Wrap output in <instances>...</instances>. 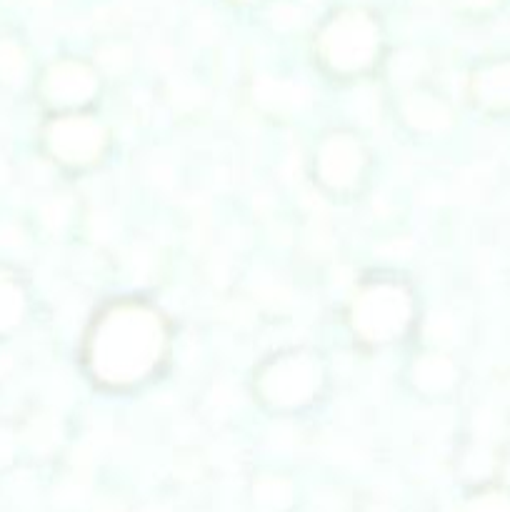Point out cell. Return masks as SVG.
Here are the masks:
<instances>
[{
	"instance_id": "obj_21",
	"label": "cell",
	"mask_w": 510,
	"mask_h": 512,
	"mask_svg": "<svg viewBox=\"0 0 510 512\" xmlns=\"http://www.w3.org/2000/svg\"><path fill=\"white\" fill-rule=\"evenodd\" d=\"M8 455H10V443L5 438H0V463L8 460Z\"/></svg>"
},
{
	"instance_id": "obj_11",
	"label": "cell",
	"mask_w": 510,
	"mask_h": 512,
	"mask_svg": "<svg viewBox=\"0 0 510 512\" xmlns=\"http://www.w3.org/2000/svg\"><path fill=\"white\" fill-rule=\"evenodd\" d=\"M255 100L270 113H290L305 103V90L293 83H280V80L263 78L255 85Z\"/></svg>"
},
{
	"instance_id": "obj_15",
	"label": "cell",
	"mask_w": 510,
	"mask_h": 512,
	"mask_svg": "<svg viewBox=\"0 0 510 512\" xmlns=\"http://www.w3.org/2000/svg\"><path fill=\"white\" fill-rule=\"evenodd\" d=\"M465 512H510V490L488 488L468 500Z\"/></svg>"
},
{
	"instance_id": "obj_12",
	"label": "cell",
	"mask_w": 510,
	"mask_h": 512,
	"mask_svg": "<svg viewBox=\"0 0 510 512\" xmlns=\"http://www.w3.org/2000/svg\"><path fill=\"white\" fill-rule=\"evenodd\" d=\"M255 505L265 512H280L293 500V488L283 478H263L255 483Z\"/></svg>"
},
{
	"instance_id": "obj_6",
	"label": "cell",
	"mask_w": 510,
	"mask_h": 512,
	"mask_svg": "<svg viewBox=\"0 0 510 512\" xmlns=\"http://www.w3.org/2000/svg\"><path fill=\"white\" fill-rule=\"evenodd\" d=\"M365 153L363 145L348 133H338L325 138L318 153V173L320 180L330 190H348L358 183L363 173Z\"/></svg>"
},
{
	"instance_id": "obj_4",
	"label": "cell",
	"mask_w": 510,
	"mask_h": 512,
	"mask_svg": "<svg viewBox=\"0 0 510 512\" xmlns=\"http://www.w3.org/2000/svg\"><path fill=\"white\" fill-rule=\"evenodd\" d=\"M320 368L308 355H285L260 375V395L278 408L303 405L318 393Z\"/></svg>"
},
{
	"instance_id": "obj_1",
	"label": "cell",
	"mask_w": 510,
	"mask_h": 512,
	"mask_svg": "<svg viewBox=\"0 0 510 512\" xmlns=\"http://www.w3.org/2000/svg\"><path fill=\"white\" fill-rule=\"evenodd\" d=\"M163 350L165 328L158 313L125 303L108 310L95 325L88 345L90 370L108 385L138 383L155 370Z\"/></svg>"
},
{
	"instance_id": "obj_22",
	"label": "cell",
	"mask_w": 510,
	"mask_h": 512,
	"mask_svg": "<svg viewBox=\"0 0 510 512\" xmlns=\"http://www.w3.org/2000/svg\"><path fill=\"white\" fill-rule=\"evenodd\" d=\"M8 370H10V358L8 355H0V375L8 373Z\"/></svg>"
},
{
	"instance_id": "obj_16",
	"label": "cell",
	"mask_w": 510,
	"mask_h": 512,
	"mask_svg": "<svg viewBox=\"0 0 510 512\" xmlns=\"http://www.w3.org/2000/svg\"><path fill=\"white\" fill-rule=\"evenodd\" d=\"M98 60L108 73H125L130 68V50L128 45L118 43V40H110L103 48L98 50Z\"/></svg>"
},
{
	"instance_id": "obj_20",
	"label": "cell",
	"mask_w": 510,
	"mask_h": 512,
	"mask_svg": "<svg viewBox=\"0 0 510 512\" xmlns=\"http://www.w3.org/2000/svg\"><path fill=\"white\" fill-rule=\"evenodd\" d=\"M495 3H498V0H458V5H463L465 10H488L493 8Z\"/></svg>"
},
{
	"instance_id": "obj_25",
	"label": "cell",
	"mask_w": 510,
	"mask_h": 512,
	"mask_svg": "<svg viewBox=\"0 0 510 512\" xmlns=\"http://www.w3.org/2000/svg\"><path fill=\"white\" fill-rule=\"evenodd\" d=\"M375 512H388V510H383V508H378V510H375Z\"/></svg>"
},
{
	"instance_id": "obj_17",
	"label": "cell",
	"mask_w": 510,
	"mask_h": 512,
	"mask_svg": "<svg viewBox=\"0 0 510 512\" xmlns=\"http://www.w3.org/2000/svg\"><path fill=\"white\" fill-rule=\"evenodd\" d=\"M30 440H33L38 448H50V445L55 443V428L50 420H38V423L33 425V433H30Z\"/></svg>"
},
{
	"instance_id": "obj_14",
	"label": "cell",
	"mask_w": 510,
	"mask_h": 512,
	"mask_svg": "<svg viewBox=\"0 0 510 512\" xmlns=\"http://www.w3.org/2000/svg\"><path fill=\"white\" fill-rule=\"evenodd\" d=\"M25 53L13 40H0V80L3 83H20L25 75Z\"/></svg>"
},
{
	"instance_id": "obj_19",
	"label": "cell",
	"mask_w": 510,
	"mask_h": 512,
	"mask_svg": "<svg viewBox=\"0 0 510 512\" xmlns=\"http://www.w3.org/2000/svg\"><path fill=\"white\" fill-rule=\"evenodd\" d=\"M45 223L50 225V228H60V225L65 223V205L63 203H50L48 208H45Z\"/></svg>"
},
{
	"instance_id": "obj_10",
	"label": "cell",
	"mask_w": 510,
	"mask_h": 512,
	"mask_svg": "<svg viewBox=\"0 0 510 512\" xmlns=\"http://www.w3.org/2000/svg\"><path fill=\"white\" fill-rule=\"evenodd\" d=\"M415 385L425 393H445L455 385V378H458V370L443 355H428V358L418 360L413 370Z\"/></svg>"
},
{
	"instance_id": "obj_13",
	"label": "cell",
	"mask_w": 510,
	"mask_h": 512,
	"mask_svg": "<svg viewBox=\"0 0 510 512\" xmlns=\"http://www.w3.org/2000/svg\"><path fill=\"white\" fill-rule=\"evenodd\" d=\"M20 315H23V295L13 280L0 275V330L18 325Z\"/></svg>"
},
{
	"instance_id": "obj_3",
	"label": "cell",
	"mask_w": 510,
	"mask_h": 512,
	"mask_svg": "<svg viewBox=\"0 0 510 512\" xmlns=\"http://www.w3.org/2000/svg\"><path fill=\"white\" fill-rule=\"evenodd\" d=\"M410 298L400 285L375 283L360 290L353 305V325L365 340L385 343L408 328Z\"/></svg>"
},
{
	"instance_id": "obj_7",
	"label": "cell",
	"mask_w": 510,
	"mask_h": 512,
	"mask_svg": "<svg viewBox=\"0 0 510 512\" xmlns=\"http://www.w3.org/2000/svg\"><path fill=\"white\" fill-rule=\"evenodd\" d=\"M95 90H98L95 73L78 60H60V63L50 65L43 80V93L58 105L85 103L93 98Z\"/></svg>"
},
{
	"instance_id": "obj_5",
	"label": "cell",
	"mask_w": 510,
	"mask_h": 512,
	"mask_svg": "<svg viewBox=\"0 0 510 512\" xmlns=\"http://www.w3.org/2000/svg\"><path fill=\"white\" fill-rule=\"evenodd\" d=\"M48 148L63 163L88 165L103 153L105 130L95 120L83 118V115L60 118L50 123Z\"/></svg>"
},
{
	"instance_id": "obj_24",
	"label": "cell",
	"mask_w": 510,
	"mask_h": 512,
	"mask_svg": "<svg viewBox=\"0 0 510 512\" xmlns=\"http://www.w3.org/2000/svg\"><path fill=\"white\" fill-rule=\"evenodd\" d=\"M240 3H253V0H240Z\"/></svg>"
},
{
	"instance_id": "obj_9",
	"label": "cell",
	"mask_w": 510,
	"mask_h": 512,
	"mask_svg": "<svg viewBox=\"0 0 510 512\" xmlns=\"http://www.w3.org/2000/svg\"><path fill=\"white\" fill-rule=\"evenodd\" d=\"M403 115L415 130L423 133H440L453 125V110L438 95L428 90H415L403 100Z\"/></svg>"
},
{
	"instance_id": "obj_18",
	"label": "cell",
	"mask_w": 510,
	"mask_h": 512,
	"mask_svg": "<svg viewBox=\"0 0 510 512\" xmlns=\"http://www.w3.org/2000/svg\"><path fill=\"white\" fill-rule=\"evenodd\" d=\"M428 335H430V340H438V343H445V340L450 338L448 318L438 315V318L430 320V323H428Z\"/></svg>"
},
{
	"instance_id": "obj_23",
	"label": "cell",
	"mask_w": 510,
	"mask_h": 512,
	"mask_svg": "<svg viewBox=\"0 0 510 512\" xmlns=\"http://www.w3.org/2000/svg\"><path fill=\"white\" fill-rule=\"evenodd\" d=\"M140 512H168L165 508H158V505H150V508H143Z\"/></svg>"
},
{
	"instance_id": "obj_8",
	"label": "cell",
	"mask_w": 510,
	"mask_h": 512,
	"mask_svg": "<svg viewBox=\"0 0 510 512\" xmlns=\"http://www.w3.org/2000/svg\"><path fill=\"white\" fill-rule=\"evenodd\" d=\"M473 100L488 113H510V58L475 70L470 80Z\"/></svg>"
},
{
	"instance_id": "obj_2",
	"label": "cell",
	"mask_w": 510,
	"mask_h": 512,
	"mask_svg": "<svg viewBox=\"0 0 510 512\" xmlns=\"http://www.w3.org/2000/svg\"><path fill=\"white\" fill-rule=\"evenodd\" d=\"M318 50L333 73H360L373 65L380 50L378 23L360 8L340 10L320 30Z\"/></svg>"
}]
</instances>
